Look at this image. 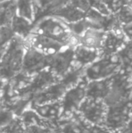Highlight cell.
Segmentation results:
<instances>
[{
    "instance_id": "obj_1",
    "label": "cell",
    "mask_w": 132,
    "mask_h": 133,
    "mask_svg": "<svg viewBox=\"0 0 132 133\" xmlns=\"http://www.w3.org/2000/svg\"><path fill=\"white\" fill-rule=\"evenodd\" d=\"M26 44L19 37L12 39L2 54L0 60V78L6 82L22 70Z\"/></svg>"
},
{
    "instance_id": "obj_7",
    "label": "cell",
    "mask_w": 132,
    "mask_h": 133,
    "mask_svg": "<svg viewBox=\"0 0 132 133\" xmlns=\"http://www.w3.org/2000/svg\"><path fill=\"white\" fill-rule=\"evenodd\" d=\"M37 34L54 39L68 48V41L72 34L71 30L61 21L55 19H47L37 26Z\"/></svg>"
},
{
    "instance_id": "obj_3",
    "label": "cell",
    "mask_w": 132,
    "mask_h": 133,
    "mask_svg": "<svg viewBox=\"0 0 132 133\" xmlns=\"http://www.w3.org/2000/svg\"><path fill=\"white\" fill-rule=\"evenodd\" d=\"M132 88L128 83V76L121 69L111 77L110 92L103 101L107 107L121 105L132 101Z\"/></svg>"
},
{
    "instance_id": "obj_8",
    "label": "cell",
    "mask_w": 132,
    "mask_h": 133,
    "mask_svg": "<svg viewBox=\"0 0 132 133\" xmlns=\"http://www.w3.org/2000/svg\"><path fill=\"white\" fill-rule=\"evenodd\" d=\"M50 55H46L31 46L26 47L22 72L30 75L35 74L48 68Z\"/></svg>"
},
{
    "instance_id": "obj_14",
    "label": "cell",
    "mask_w": 132,
    "mask_h": 133,
    "mask_svg": "<svg viewBox=\"0 0 132 133\" xmlns=\"http://www.w3.org/2000/svg\"><path fill=\"white\" fill-rule=\"evenodd\" d=\"M79 41L80 46L87 49L98 51L103 44V34L98 29L87 28L79 35Z\"/></svg>"
},
{
    "instance_id": "obj_19",
    "label": "cell",
    "mask_w": 132,
    "mask_h": 133,
    "mask_svg": "<svg viewBox=\"0 0 132 133\" xmlns=\"http://www.w3.org/2000/svg\"><path fill=\"white\" fill-rule=\"evenodd\" d=\"M12 30L9 26H0V47L6 44V42L12 37Z\"/></svg>"
},
{
    "instance_id": "obj_17",
    "label": "cell",
    "mask_w": 132,
    "mask_h": 133,
    "mask_svg": "<svg viewBox=\"0 0 132 133\" xmlns=\"http://www.w3.org/2000/svg\"><path fill=\"white\" fill-rule=\"evenodd\" d=\"M26 127L20 118L16 116L8 125L1 128L2 133H26Z\"/></svg>"
},
{
    "instance_id": "obj_15",
    "label": "cell",
    "mask_w": 132,
    "mask_h": 133,
    "mask_svg": "<svg viewBox=\"0 0 132 133\" xmlns=\"http://www.w3.org/2000/svg\"><path fill=\"white\" fill-rule=\"evenodd\" d=\"M111 84V78L89 81L86 85V97L104 101L107 97Z\"/></svg>"
},
{
    "instance_id": "obj_24",
    "label": "cell",
    "mask_w": 132,
    "mask_h": 133,
    "mask_svg": "<svg viewBox=\"0 0 132 133\" xmlns=\"http://www.w3.org/2000/svg\"><path fill=\"white\" fill-rule=\"evenodd\" d=\"M130 121L132 122V106H131V117H130Z\"/></svg>"
},
{
    "instance_id": "obj_2",
    "label": "cell",
    "mask_w": 132,
    "mask_h": 133,
    "mask_svg": "<svg viewBox=\"0 0 132 133\" xmlns=\"http://www.w3.org/2000/svg\"><path fill=\"white\" fill-rule=\"evenodd\" d=\"M121 69L119 55L113 54L102 58H97L86 67L84 77L88 82L109 79L119 72Z\"/></svg>"
},
{
    "instance_id": "obj_18",
    "label": "cell",
    "mask_w": 132,
    "mask_h": 133,
    "mask_svg": "<svg viewBox=\"0 0 132 133\" xmlns=\"http://www.w3.org/2000/svg\"><path fill=\"white\" fill-rule=\"evenodd\" d=\"M15 117H16V115H14V113L11 110H9L8 108L3 106L1 104V107H0V129L5 126L6 125H8Z\"/></svg>"
},
{
    "instance_id": "obj_9",
    "label": "cell",
    "mask_w": 132,
    "mask_h": 133,
    "mask_svg": "<svg viewBox=\"0 0 132 133\" xmlns=\"http://www.w3.org/2000/svg\"><path fill=\"white\" fill-rule=\"evenodd\" d=\"M74 50L66 48L55 55H50L48 69L60 79L72 68L73 63Z\"/></svg>"
},
{
    "instance_id": "obj_28",
    "label": "cell",
    "mask_w": 132,
    "mask_h": 133,
    "mask_svg": "<svg viewBox=\"0 0 132 133\" xmlns=\"http://www.w3.org/2000/svg\"><path fill=\"white\" fill-rule=\"evenodd\" d=\"M0 133H2V131H1V129H0Z\"/></svg>"
},
{
    "instance_id": "obj_27",
    "label": "cell",
    "mask_w": 132,
    "mask_h": 133,
    "mask_svg": "<svg viewBox=\"0 0 132 133\" xmlns=\"http://www.w3.org/2000/svg\"><path fill=\"white\" fill-rule=\"evenodd\" d=\"M1 92H2V90H0V98H1Z\"/></svg>"
},
{
    "instance_id": "obj_26",
    "label": "cell",
    "mask_w": 132,
    "mask_h": 133,
    "mask_svg": "<svg viewBox=\"0 0 132 133\" xmlns=\"http://www.w3.org/2000/svg\"><path fill=\"white\" fill-rule=\"evenodd\" d=\"M112 133H120V131H116V132H112Z\"/></svg>"
},
{
    "instance_id": "obj_5",
    "label": "cell",
    "mask_w": 132,
    "mask_h": 133,
    "mask_svg": "<svg viewBox=\"0 0 132 133\" xmlns=\"http://www.w3.org/2000/svg\"><path fill=\"white\" fill-rule=\"evenodd\" d=\"M107 107L103 101L86 97L78 113L89 125H103Z\"/></svg>"
},
{
    "instance_id": "obj_23",
    "label": "cell",
    "mask_w": 132,
    "mask_h": 133,
    "mask_svg": "<svg viewBox=\"0 0 132 133\" xmlns=\"http://www.w3.org/2000/svg\"><path fill=\"white\" fill-rule=\"evenodd\" d=\"M128 76V83L129 85L131 86V87L132 88V71L127 76Z\"/></svg>"
},
{
    "instance_id": "obj_10",
    "label": "cell",
    "mask_w": 132,
    "mask_h": 133,
    "mask_svg": "<svg viewBox=\"0 0 132 133\" xmlns=\"http://www.w3.org/2000/svg\"><path fill=\"white\" fill-rule=\"evenodd\" d=\"M26 46H31L46 55H55L66 48L63 44L41 34H34L27 41H25Z\"/></svg>"
},
{
    "instance_id": "obj_6",
    "label": "cell",
    "mask_w": 132,
    "mask_h": 133,
    "mask_svg": "<svg viewBox=\"0 0 132 133\" xmlns=\"http://www.w3.org/2000/svg\"><path fill=\"white\" fill-rule=\"evenodd\" d=\"M132 101L117 106L107 107L103 125L111 132L121 131L128 123Z\"/></svg>"
},
{
    "instance_id": "obj_16",
    "label": "cell",
    "mask_w": 132,
    "mask_h": 133,
    "mask_svg": "<svg viewBox=\"0 0 132 133\" xmlns=\"http://www.w3.org/2000/svg\"><path fill=\"white\" fill-rule=\"evenodd\" d=\"M33 4L31 0H19L16 5L19 16L27 20L33 19Z\"/></svg>"
},
{
    "instance_id": "obj_29",
    "label": "cell",
    "mask_w": 132,
    "mask_h": 133,
    "mask_svg": "<svg viewBox=\"0 0 132 133\" xmlns=\"http://www.w3.org/2000/svg\"><path fill=\"white\" fill-rule=\"evenodd\" d=\"M131 100H132V98H131Z\"/></svg>"
},
{
    "instance_id": "obj_4",
    "label": "cell",
    "mask_w": 132,
    "mask_h": 133,
    "mask_svg": "<svg viewBox=\"0 0 132 133\" xmlns=\"http://www.w3.org/2000/svg\"><path fill=\"white\" fill-rule=\"evenodd\" d=\"M88 81L83 76L82 79L74 87L68 89L63 95L61 101V118H68L78 113L79 107L86 97V85Z\"/></svg>"
},
{
    "instance_id": "obj_20",
    "label": "cell",
    "mask_w": 132,
    "mask_h": 133,
    "mask_svg": "<svg viewBox=\"0 0 132 133\" xmlns=\"http://www.w3.org/2000/svg\"><path fill=\"white\" fill-rule=\"evenodd\" d=\"M26 133H57L56 129L43 126H31L26 129Z\"/></svg>"
},
{
    "instance_id": "obj_11",
    "label": "cell",
    "mask_w": 132,
    "mask_h": 133,
    "mask_svg": "<svg viewBox=\"0 0 132 133\" xmlns=\"http://www.w3.org/2000/svg\"><path fill=\"white\" fill-rule=\"evenodd\" d=\"M67 90L68 87L61 81L58 80L40 92L36 94L32 97L30 103L40 104L60 101Z\"/></svg>"
},
{
    "instance_id": "obj_12",
    "label": "cell",
    "mask_w": 132,
    "mask_h": 133,
    "mask_svg": "<svg viewBox=\"0 0 132 133\" xmlns=\"http://www.w3.org/2000/svg\"><path fill=\"white\" fill-rule=\"evenodd\" d=\"M30 108L33 109L44 120L57 127V124L61 115V101L36 104L30 103Z\"/></svg>"
},
{
    "instance_id": "obj_25",
    "label": "cell",
    "mask_w": 132,
    "mask_h": 133,
    "mask_svg": "<svg viewBox=\"0 0 132 133\" xmlns=\"http://www.w3.org/2000/svg\"><path fill=\"white\" fill-rule=\"evenodd\" d=\"M5 1H7V0H0V4H2V3L5 2Z\"/></svg>"
},
{
    "instance_id": "obj_13",
    "label": "cell",
    "mask_w": 132,
    "mask_h": 133,
    "mask_svg": "<svg viewBox=\"0 0 132 133\" xmlns=\"http://www.w3.org/2000/svg\"><path fill=\"white\" fill-rule=\"evenodd\" d=\"M79 113L58 121L56 127L57 133H86L89 127Z\"/></svg>"
},
{
    "instance_id": "obj_22",
    "label": "cell",
    "mask_w": 132,
    "mask_h": 133,
    "mask_svg": "<svg viewBox=\"0 0 132 133\" xmlns=\"http://www.w3.org/2000/svg\"><path fill=\"white\" fill-rule=\"evenodd\" d=\"M120 133H132V122L130 120L126 126L120 131Z\"/></svg>"
},
{
    "instance_id": "obj_21",
    "label": "cell",
    "mask_w": 132,
    "mask_h": 133,
    "mask_svg": "<svg viewBox=\"0 0 132 133\" xmlns=\"http://www.w3.org/2000/svg\"><path fill=\"white\" fill-rule=\"evenodd\" d=\"M86 133H112L103 125H90Z\"/></svg>"
}]
</instances>
